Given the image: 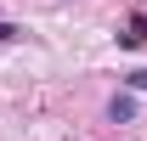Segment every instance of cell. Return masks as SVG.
Wrapping results in <instances>:
<instances>
[{"label": "cell", "mask_w": 147, "mask_h": 141, "mask_svg": "<svg viewBox=\"0 0 147 141\" xmlns=\"http://www.w3.org/2000/svg\"><path fill=\"white\" fill-rule=\"evenodd\" d=\"M108 119H113V124L136 119V96H113V102H108Z\"/></svg>", "instance_id": "1"}, {"label": "cell", "mask_w": 147, "mask_h": 141, "mask_svg": "<svg viewBox=\"0 0 147 141\" xmlns=\"http://www.w3.org/2000/svg\"><path fill=\"white\" fill-rule=\"evenodd\" d=\"M130 90H147V68H136V73H130Z\"/></svg>", "instance_id": "3"}, {"label": "cell", "mask_w": 147, "mask_h": 141, "mask_svg": "<svg viewBox=\"0 0 147 141\" xmlns=\"http://www.w3.org/2000/svg\"><path fill=\"white\" fill-rule=\"evenodd\" d=\"M0 40H17V28H11V23H0Z\"/></svg>", "instance_id": "4"}, {"label": "cell", "mask_w": 147, "mask_h": 141, "mask_svg": "<svg viewBox=\"0 0 147 141\" xmlns=\"http://www.w3.org/2000/svg\"><path fill=\"white\" fill-rule=\"evenodd\" d=\"M119 45H147V17H130V28L119 34Z\"/></svg>", "instance_id": "2"}]
</instances>
